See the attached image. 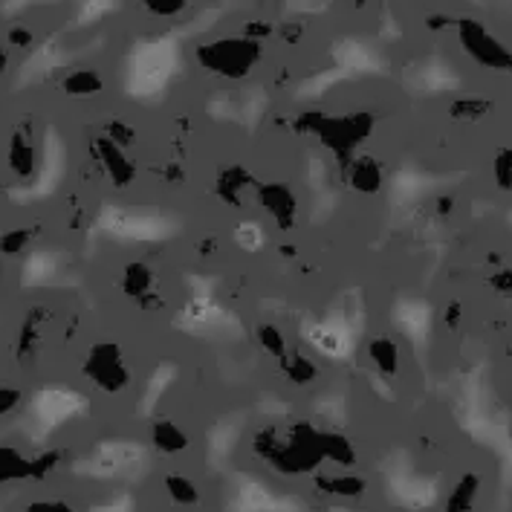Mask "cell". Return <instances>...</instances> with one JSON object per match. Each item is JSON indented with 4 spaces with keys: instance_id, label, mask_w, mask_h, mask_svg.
Here are the masks:
<instances>
[{
    "instance_id": "16",
    "label": "cell",
    "mask_w": 512,
    "mask_h": 512,
    "mask_svg": "<svg viewBox=\"0 0 512 512\" xmlns=\"http://www.w3.org/2000/svg\"><path fill=\"white\" fill-rule=\"evenodd\" d=\"M498 293H504V296H512V270L507 272H498V275H492V281H489Z\"/></svg>"
},
{
    "instance_id": "19",
    "label": "cell",
    "mask_w": 512,
    "mask_h": 512,
    "mask_svg": "<svg viewBox=\"0 0 512 512\" xmlns=\"http://www.w3.org/2000/svg\"><path fill=\"white\" fill-rule=\"evenodd\" d=\"M304 368H307V362H304V356H301V353H298L296 356V371H304ZM296 382H304V379H313V374H304V377H301V374H296Z\"/></svg>"
},
{
    "instance_id": "14",
    "label": "cell",
    "mask_w": 512,
    "mask_h": 512,
    "mask_svg": "<svg viewBox=\"0 0 512 512\" xmlns=\"http://www.w3.org/2000/svg\"><path fill=\"white\" fill-rule=\"evenodd\" d=\"M264 226L258 220H243L235 226V243L241 246L243 252H258L264 246Z\"/></svg>"
},
{
    "instance_id": "17",
    "label": "cell",
    "mask_w": 512,
    "mask_h": 512,
    "mask_svg": "<svg viewBox=\"0 0 512 512\" xmlns=\"http://www.w3.org/2000/svg\"><path fill=\"white\" fill-rule=\"evenodd\" d=\"M35 3H41V0H3V3H0V12L15 15V12H24L27 6H35Z\"/></svg>"
},
{
    "instance_id": "4",
    "label": "cell",
    "mask_w": 512,
    "mask_h": 512,
    "mask_svg": "<svg viewBox=\"0 0 512 512\" xmlns=\"http://www.w3.org/2000/svg\"><path fill=\"white\" fill-rule=\"evenodd\" d=\"M460 44L469 58H475L486 70L495 73H512V50H507L484 24L478 21H458Z\"/></svg>"
},
{
    "instance_id": "9",
    "label": "cell",
    "mask_w": 512,
    "mask_h": 512,
    "mask_svg": "<svg viewBox=\"0 0 512 512\" xmlns=\"http://www.w3.org/2000/svg\"><path fill=\"white\" fill-rule=\"evenodd\" d=\"M481 495V478L475 472L460 475V481L446 495V510L443 512H472Z\"/></svg>"
},
{
    "instance_id": "6",
    "label": "cell",
    "mask_w": 512,
    "mask_h": 512,
    "mask_svg": "<svg viewBox=\"0 0 512 512\" xmlns=\"http://www.w3.org/2000/svg\"><path fill=\"white\" fill-rule=\"evenodd\" d=\"M61 272V258L58 252H50V249H35L24 258V267H21V284L35 290V287H47L53 284Z\"/></svg>"
},
{
    "instance_id": "15",
    "label": "cell",
    "mask_w": 512,
    "mask_h": 512,
    "mask_svg": "<svg viewBox=\"0 0 512 512\" xmlns=\"http://www.w3.org/2000/svg\"><path fill=\"white\" fill-rule=\"evenodd\" d=\"M495 183L504 191H512V151H504L495 160Z\"/></svg>"
},
{
    "instance_id": "12",
    "label": "cell",
    "mask_w": 512,
    "mask_h": 512,
    "mask_svg": "<svg viewBox=\"0 0 512 512\" xmlns=\"http://www.w3.org/2000/svg\"><path fill=\"white\" fill-rule=\"evenodd\" d=\"M397 359H400V351L391 339H374L371 342V362L377 365V374L382 377H391L397 371Z\"/></svg>"
},
{
    "instance_id": "2",
    "label": "cell",
    "mask_w": 512,
    "mask_h": 512,
    "mask_svg": "<svg viewBox=\"0 0 512 512\" xmlns=\"http://www.w3.org/2000/svg\"><path fill=\"white\" fill-rule=\"evenodd\" d=\"M96 229L122 243L160 241L168 232V217L148 212V209H125V206H105L96 217Z\"/></svg>"
},
{
    "instance_id": "8",
    "label": "cell",
    "mask_w": 512,
    "mask_h": 512,
    "mask_svg": "<svg viewBox=\"0 0 512 512\" xmlns=\"http://www.w3.org/2000/svg\"><path fill=\"white\" fill-rule=\"evenodd\" d=\"M316 484H319L322 492H330V495L345 498V501L365 495V489H368V481L362 475L351 472V469H339V472H330V475H319Z\"/></svg>"
},
{
    "instance_id": "1",
    "label": "cell",
    "mask_w": 512,
    "mask_h": 512,
    "mask_svg": "<svg viewBox=\"0 0 512 512\" xmlns=\"http://www.w3.org/2000/svg\"><path fill=\"white\" fill-rule=\"evenodd\" d=\"M171 70H174V44L165 38L145 41L128 58L125 87L136 99H151L168 84Z\"/></svg>"
},
{
    "instance_id": "10",
    "label": "cell",
    "mask_w": 512,
    "mask_h": 512,
    "mask_svg": "<svg viewBox=\"0 0 512 512\" xmlns=\"http://www.w3.org/2000/svg\"><path fill=\"white\" fill-rule=\"evenodd\" d=\"M154 446L160 452H165V455H177V452L189 449V437H186L183 429H177L171 420H160L154 426Z\"/></svg>"
},
{
    "instance_id": "11",
    "label": "cell",
    "mask_w": 512,
    "mask_h": 512,
    "mask_svg": "<svg viewBox=\"0 0 512 512\" xmlns=\"http://www.w3.org/2000/svg\"><path fill=\"white\" fill-rule=\"evenodd\" d=\"M122 0H81L79 12H76V27H93L102 18L113 15L119 9Z\"/></svg>"
},
{
    "instance_id": "18",
    "label": "cell",
    "mask_w": 512,
    "mask_h": 512,
    "mask_svg": "<svg viewBox=\"0 0 512 512\" xmlns=\"http://www.w3.org/2000/svg\"><path fill=\"white\" fill-rule=\"evenodd\" d=\"M32 512H73V510L55 501V504H38V507H32Z\"/></svg>"
},
{
    "instance_id": "7",
    "label": "cell",
    "mask_w": 512,
    "mask_h": 512,
    "mask_svg": "<svg viewBox=\"0 0 512 512\" xmlns=\"http://www.w3.org/2000/svg\"><path fill=\"white\" fill-rule=\"evenodd\" d=\"M64 64V47L58 41H44L35 53L29 55V61L21 67V81H38L44 76H50L53 70H58Z\"/></svg>"
},
{
    "instance_id": "13",
    "label": "cell",
    "mask_w": 512,
    "mask_h": 512,
    "mask_svg": "<svg viewBox=\"0 0 512 512\" xmlns=\"http://www.w3.org/2000/svg\"><path fill=\"white\" fill-rule=\"evenodd\" d=\"M165 489H168V498H171L177 507H197V504H200L197 486H194V481H189V478H183V475H168Z\"/></svg>"
},
{
    "instance_id": "3",
    "label": "cell",
    "mask_w": 512,
    "mask_h": 512,
    "mask_svg": "<svg viewBox=\"0 0 512 512\" xmlns=\"http://www.w3.org/2000/svg\"><path fill=\"white\" fill-rule=\"evenodd\" d=\"M64 162H67V154H64V145L55 131H47L44 136V145H41V162H38V174L29 186H18L12 191V200L15 203H35V200H44L50 197L61 177H64Z\"/></svg>"
},
{
    "instance_id": "5",
    "label": "cell",
    "mask_w": 512,
    "mask_h": 512,
    "mask_svg": "<svg viewBox=\"0 0 512 512\" xmlns=\"http://www.w3.org/2000/svg\"><path fill=\"white\" fill-rule=\"evenodd\" d=\"M87 408L84 397L79 391H70V388H61V385H50V388H41L32 403H29V411H32V420L44 429H55L67 420H73L76 414H81Z\"/></svg>"
}]
</instances>
